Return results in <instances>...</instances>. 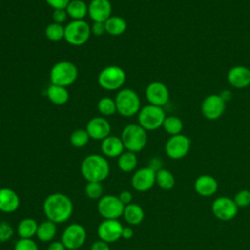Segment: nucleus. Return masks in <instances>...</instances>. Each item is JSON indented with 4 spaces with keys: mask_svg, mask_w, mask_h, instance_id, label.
Returning a JSON list of instances; mask_svg holds the SVG:
<instances>
[{
    "mask_svg": "<svg viewBox=\"0 0 250 250\" xmlns=\"http://www.w3.org/2000/svg\"><path fill=\"white\" fill-rule=\"evenodd\" d=\"M43 212L47 220L55 224H62L72 216L73 203L66 194L54 192L45 198Z\"/></svg>",
    "mask_w": 250,
    "mask_h": 250,
    "instance_id": "nucleus-1",
    "label": "nucleus"
},
{
    "mask_svg": "<svg viewBox=\"0 0 250 250\" xmlns=\"http://www.w3.org/2000/svg\"><path fill=\"white\" fill-rule=\"evenodd\" d=\"M80 172L87 182L102 183L108 177L110 167L104 155L90 154L82 160Z\"/></svg>",
    "mask_w": 250,
    "mask_h": 250,
    "instance_id": "nucleus-2",
    "label": "nucleus"
},
{
    "mask_svg": "<svg viewBox=\"0 0 250 250\" xmlns=\"http://www.w3.org/2000/svg\"><path fill=\"white\" fill-rule=\"evenodd\" d=\"M121 140L126 150L140 152L147 142L146 131L139 124L131 123L126 125L121 132Z\"/></svg>",
    "mask_w": 250,
    "mask_h": 250,
    "instance_id": "nucleus-3",
    "label": "nucleus"
},
{
    "mask_svg": "<svg viewBox=\"0 0 250 250\" xmlns=\"http://www.w3.org/2000/svg\"><path fill=\"white\" fill-rule=\"evenodd\" d=\"M117 112L124 117H132L139 113L141 109V99L132 89H120L115 98Z\"/></svg>",
    "mask_w": 250,
    "mask_h": 250,
    "instance_id": "nucleus-4",
    "label": "nucleus"
},
{
    "mask_svg": "<svg viewBox=\"0 0 250 250\" xmlns=\"http://www.w3.org/2000/svg\"><path fill=\"white\" fill-rule=\"evenodd\" d=\"M78 76L76 65L68 61H61L55 63L50 70L51 84L68 87L72 85Z\"/></svg>",
    "mask_w": 250,
    "mask_h": 250,
    "instance_id": "nucleus-5",
    "label": "nucleus"
},
{
    "mask_svg": "<svg viewBox=\"0 0 250 250\" xmlns=\"http://www.w3.org/2000/svg\"><path fill=\"white\" fill-rule=\"evenodd\" d=\"M166 117L165 111L161 106L147 104L141 107L138 113L139 125L146 131H154L162 127L163 121Z\"/></svg>",
    "mask_w": 250,
    "mask_h": 250,
    "instance_id": "nucleus-6",
    "label": "nucleus"
},
{
    "mask_svg": "<svg viewBox=\"0 0 250 250\" xmlns=\"http://www.w3.org/2000/svg\"><path fill=\"white\" fill-rule=\"evenodd\" d=\"M91 34V26L84 20L71 21L64 26V39L72 46L84 45Z\"/></svg>",
    "mask_w": 250,
    "mask_h": 250,
    "instance_id": "nucleus-7",
    "label": "nucleus"
},
{
    "mask_svg": "<svg viewBox=\"0 0 250 250\" xmlns=\"http://www.w3.org/2000/svg\"><path fill=\"white\" fill-rule=\"evenodd\" d=\"M125 80V71L117 65H108L98 75V83L100 87L107 91H119Z\"/></svg>",
    "mask_w": 250,
    "mask_h": 250,
    "instance_id": "nucleus-8",
    "label": "nucleus"
},
{
    "mask_svg": "<svg viewBox=\"0 0 250 250\" xmlns=\"http://www.w3.org/2000/svg\"><path fill=\"white\" fill-rule=\"evenodd\" d=\"M125 205L120 201L117 195H103L97 204L99 214L107 220H118L123 215Z\"/></svg>",
    "mask_w": 250,
    "mask_h": 250,
    "instance_id": "nucleus-9",
    "label": "nucleus"
},
{
    "mask_svg": "<svg viewBox=\"0 0 250 250\" xmlns=\"http://www.w3.org/2000/svg\"><path fill=\"white\" fill-rule=\"evenodd\" d=\"M86 239V229L81 224L73 223L64 229L61 241L66 249H79L84 245Z\"/></svg>",
    "mask_w": 250,
    "mask_h": 250,
    "instance_id": "nucleus-10",
    "label": "nucleus"
},
{
    "mask_svg": "<svg viewBox=\"0 0 250 250\" xmlns=\"http://www.w3.org/2000/svg\"><path fill=\"white\" fill-rule=\"evenodd\" d=\"M190 139L186 135L171 136L165 144L166 155L174 160H179L188 155L190 149Z\"/></svg>",
    "mask_w": 250,
    "mask_h": 250,
    "instance_id": "nucleus-11",
    "label": "nucleus"
},
{
    "mask_svg": "<svg viewBox=\"0 0 250 250\" xmlns=\"http://www.w3.org/2000/svg\"><path fill=\"white\" fill-rule=\"evenodd\" d=\"M213 215L220 221L228 222L234 219L238 213V207L232 198L228 196L216 197L211 205Z\"/></svg>",
    "mask_w": 250,
    "mask_h": 250,
    "instance_id": "nucleus-12",
    "label": "nucleus"
},
{
    "mask_svg": "<svg viewBox=\"0 0 250 250\" xmlns=\"http://www.w3.org/2000/svg\"><path fill=\"white\" fill-rule=\"evenodd\" d=\"M226 109V101L221 95L207 96L201 103V114L208 120H216L223 115Z\"/></svg>",
    "mask_w": 250,
    "mask_h": 250,
    "instance_id": "nucleus-13",
    "label": "nucleus"
},
{
    "mask_svg": "<svg viewBox=\"0 0 250 250\" xmlns=\"http://www.w3.org/2000/svg\"><path fill=\"white\" fill-rule=\"evenodd\" d=\"M155 174L151 168L143 167L134 172L131 178L133 188L139 192H146L155 185Z\"/></svg>",
    "mask_w": 250,
    "mask_h": 250,
    "instance_id": "nucleus-14",
    "label": "nucleus"
},
{
    "mask_svg": "<svg viewBox=\"0 0 250 250\" xmlns=\"http://www.w3.org/2000/svg\"><path fill=\"white\" fill-rule=\"evenodd\" d=\"M146 98L149 104L163 106L170 98V93L167 86L160 81H152L146 88Z\"/></svg>",
    "mask_w": 250,
    "mask_h": 250,
    "instance_id": "nucleus-15",
    "label": "nucleus"
},
{
    "mask_svg": "<svg viewBox=\"0 0 250 250\" xmlns=\"http://www.w3.org/2000/svg\"><path fill=\"white\" fill-rule=\"evenodd\" d=\"M123 226L118 220L104 219L100 223L97 229V233L101 240L107 243H113L121 238Z\"/></svg>",
    "mask_w": 250,
    "mask_h": 250,
    "instance_id": "nucleus-16",
    "label": "nucleus"
},
{
    "mask_svg": "<svg viewBox=\"0 0 250 250\" xmlns=\"http://www.w3.org/2000/svg\"><path fill=\"white\" fill-rule=\"evenodd\" d=\"M85 129L90 139L103 141L104 138L110 135L111 126L107 119L104 116H96L87 122Z\"/></svg>",
    "mask_w": 250,
    "mask_h": 250,
    "instance_id": "nucleus-17",
    "label": "nucleus"
},
{
    "mask_svg": "<svg viewBox=\"0 0 250 250\" xmlns=\"http://www.w3.org/2000/svg\"><path fill=\"white\" fill-rule=\"evenodd\" d=\"M111 3L109 0H92L88 4V16L94 21L104 22L111 16Z\"/></svg>",
    "mask_w": 250,
    "mask_h": 250,
    "instance_id": "nucleus-18",
    "label": "nucleus"
},
{
    "mask_svg": "<svg viewBox=\"0 0 250 250\" xmlns=\"http://www.w3.org/2000/svg\"><path fill=\"white\" fill-rule=\"evenodd\" d=\"M227 79L233 88H246L250 85V69L244 65H235L229 70Z\"/></svg>",
    "mask_w": 250,
    "mask_h": 250,
    "instance_id": "nucleus-19",
    "label": "nucleus"
},
{
    "mask_svg": "<svg viewBox=\"0 0 250 250\" xmlns=\"http://www.w3.org/2000/svg\"><path fill=\"white\" fill-rule=\"evenodd\" d=\"M194 190L197 194L203 197H210L218 190V181L211 175H200L194 182Z\"/></svg>",
    "mask_w": 250,
    "mask_h": 250,
    "instance_id": "nucleus-20",
    "label": "nucleus"
},
{
    "mask_svg": "<svg viewBox=\"0 0 250 250\" xmlns=\"http://www.w3.org/2000/svg\"><path fill=\"white\" fill-rule=\"evenodd\" d=\"M20 196L10 188H0V211L6 214L14 213L20 207Z\"/></svg>",
    "mask_w": 250,
    "mask_h": 250,
    "instance_id": "nucleus-21",
    "label": "nucleus"
},
{
    "mask_svg": "<svg viewBox=\"0 0 250 250\" xmlns=\"http://www.w3.org/2000/svg\"><path fill=\"white\" fill-rule=\"evenodd\" d=\"M124 145L120 137L109 135L101 143V150L104 157L115 158L124 152Z\"/></svg>",
    "mask_w": 250,
    "mask_h": 250,
    "instance_id": "nucleus-22",
    "label": "nucleus"
},
{
    "mask_svg": "<svg viewBox=\"0 0 250 250\" xmlns=\"http://www.w3.org/2000/svg\"><path fill=\"white\" fill-rule=\"evenodd\" d=\"M122 217L127 224L131 226H137L144 221L145 211L141 205L137 203H130L125 205Z\"/></svg>",
    "mask_w": 250,
    "mask_h": 250,
    "instance_id": "nucleus-23",
    "label": "nucleus"
},
{
    "mask_svg": "<svg viewBox=\"0 0 250 250\" xmlns=\"http://www.w3.org/2000/svg\"><path fill=\"white\" fill-rule=\"evenodd\" d=\"M47 98L49 101L57 105H62L67 103L69 99V93L65 87L51 84L47 88Z\"/></svg>",
    "mask_w": 250,
    "mask_h": 250,
    "instance_id": "nucleus-24",
    "label": "nucleus"
},
{
    "mask_svg": "<svg viewBox=\"0 0 250 250\" xmlns=\"http://www.w3.org/2000/svg\"><path fill=\"white\" fill-rule=\"evenodd\" d=\"M105 32L112 36L122 35L127 28L126 21L119 16H110L105 21Z\"/></svg>",
    "mask_w": 250,
    "mask_h": 250,
    "instance_id": "nucleus-25",
    "label": "nucleus"
},
{
    "mask_svg": "<svg viewBox=\"0 0 250 250\" xmlns=\"http://www.w3.org/2000/svg\"><path fill=\"white\" fill-rule=\"evenodd\" d=\"M57 233V224L46 220L38 224L36 237L42 242H50L54 239Z\"/></svg>",
    "mask_w": 250,
    "mask_h": 250,
    "instance_id": "nucleus-26",
    "label": "nucleus"
},
{
    "mask_svg": "<svg viewBox=\"0 0 250 250\" xmlns=\"http://www.w3.org/2000/svg\"><path fill=\"white\" fill-rule=\"evenodd\" d=\"M38 224L32 218H23L17 227V233L20 238H32L36 235Z\"/></svg>",
    "mask_w": 250,
    "mask_h": 250,
    "instance_id": "nucleus-27",
    "label": "nucleus"
},
{
    "mask_svg": "<svg viewBox=\"0 0 250 250\" xmlns=\"http://www.w3.org/2000/svg\"><path fill=\"white\" fill-rule=\"evenodd\" d=\"M138 165V157L135 152L126 150L117 157V166L124 173L133 172Z\"/></svg>",
    "mask_w": 250,
    "mask_h": 250,
    "instance_id": "nucleus-28",
    "label": "nucleus"
},
{
    "mask_svg": "<svg viewBox=\"0 0 250 250\" xmlns=\"http://www.w3.org/2000/svg\"><path fill=\"white\" fill-rule=\"evenodd\" d=\"M65 10L72 21L83 20L88 15V5L82 0H71Z\"/></svg>",
    "mask_w": 250,
    "mask_h": 250,
    "instance_id": "nucleus-29",
    "label": "nucleus"
},
{
    "mask_svg": "<svg viewBox=\"0 0 250 250\" xmlns=\"http://www.w3.org/2000/svg\"><path fill=\"white\" fill-rule=\"evenodd\" d=\"M175 177L169 170L162 168L155 174V184L163 190H170L175 186Z\"/></svg>",
    "mask_w": 250,
    "mask_h": 250,
    "instance_id": "nucleus-30",
    "label": "nucleus"
},
{
    "mask_svg": "<svg viewBox=\"0 0 250 250\" xmlns=\"http://www.w3.org/2000/svg\"><path fill=\"white\" fill-rule=\"evenodd\" d=\"M162 127L167 134H169L171 136H175V135L182 134L184 124L180 117L175 116V115H170V116L165 117Z\"/></svg>",
    "mask_w": 250,
    "mask_h": 250,
    "instance_id": "nucleus-31",
    "label": "nucleus"
},
{
    "mask_svg": "<svg viewBox=\"0 0 250 250\" xmlns=\"http://www.w3.org/2000/svg\"><path fill=\"white\" fill-rule=\"evenodd\" d=\"M98 110L103 116H110L113 115L115 112H117L116 104L114 99L110 97H103L99 100L97 104Z\"/></svg>",
    "mask_w": 250,
    "mask_h": 250,
    "instance_id": "nucleus-32",
    "label": "nucleus"
},
{
    "mask_svg": "<svg viewBox=\"0 0 250 250\" xmlns=\"http://www.w3.org/2000/svg\"><path fill=\"white\" fill-rule=\"evenodd\" d=\"M45 35L50 41H60L64 38V26L53 21L46 26Z\"/></svg>",
    "mask_w": 250,
    "mask_h": 250,
    "instance_id": "nucleus-33",
    "label": "nucleus"
},
{
    "mask_svg": "<svg viewBox=\"0 0 250 250\" xmlns=\"http://www.w3.org/2000/svg\"><path fill=\"white\" fill-rule=\"evenodd\" d=\"M90 137L86 129H76L69 137V142L74 147H83L89 143Z\"/></svg>",
    "mask_w": 250,
    "mask_h": 250,
    "instance_id": "nucleus-34",
    "label": "nucleus"
},
{
    "mask_svg": "<svg viewBox=\"0 0 250 250\" xmlns=\"http://www.w3.org/2000/svg\"><path fill=\"white\" fill-rule=\"evenodd\" d=\"M104 188L100 182H87L85 186V194L88 198L97 200L103 196Z\"/></svg>",
    "mask_w": 250,
    "mask_h": 250,
    "instance_id": "nucleus-35",
    "label": "nucleus"
},
{
    "mask_svg": "<svg viewBox=\"0 0 250 250\" xmlns=\"http://www.w3.org/2000/svg\"><path fill=\"white\" fill-rule=\"evenodd\" d=\"M233 201L238 208H244L250 205V190L240 189L233 197Z\"/></svg>",
    "mask_w": 250,
    "mask_h": 250,
    "instance_id": "nucleus-36",
    "label": "nucleus"
},
{
    "mask_svg": "<svg viewBox=\"0 0 250 250\" xmlns=\"http://www.w3.org/2000/svg\"><path fill=\"white\" fill-rule=\"evenodd\" d=\"M14 250H39L32 238H20L14 245Z\"/></svg>",
    "mask_w": 250,
    "mask_h": 250,
    "instance_id": "nucleus-37",
    "label": "nucleus"
},
{
    "mask_svg": "<svg viewBox=\"0 0 250 250\" xmlns=\"http://www.w3.org/2000/svg\"><path fill=\"white\" fill-rule=\"evenodd\" d=\"M14 234V229L12 226L7 222L0 223V243L8 241Z\"/></svg>",
    "mask_w": 250,
    "mask_h": 250,
    "instance_id": "nucleus-38",
    "label": "nucleus"
},
{
    "mask_svg": "<svg viewBox=\"0 0 250 250\" xmlns=\"http://www.w3.org/2000/svg\"><path fill=\"white\" fill-rule=\"evenodd\" d=\"M67 17L68 16H67V13H66L65 9H56V10L53 11V14H52V18H53L54 22L61 23V24L65 21Z\"/></svg>",
    "mask_w": 250,
    "mask_h": 250,
    "instance_id": "nucleus-39",
    "label": "nucleus"
},
{
    "mask_svg": "<svg viewBox=\"0 0 250 250\" xmlns=\"http://www.w3.org/2000/svg\"><path fill=\"white\" fill-rule=\"evenodd\" d=\"M91 33L96 36H102L105 33V26L104 22L100 21H94L91 25Z\"/></svg>",
    "mask_w": 250,
    "mask_h": 250,
    "instance_id": "nucleus-40",
    "label": "nucleus"
},
{
    "mask_svg": "<svg viewBox=\"0 0 250 250\" xmlns=\"http://www.w3.org/2000/svg\"><path fill=\"white\" fill-rule=\"evenodd\" d=\"M45 1L51 8L56 10V9H65L71 0H45Z\"/></svg>",
    "mask_w": 250,
    "mask_h": 250,
    "instance_id": "nucleus-41",
    "label": "nucleus"
},
{
    "mask_svg": "<svg viewBox=\"0 0 250 250\" xmlns=\"http://www.w3.org/2000/svg\"><path fill=\"white\" fill-rule=\"evenodd\" d=\"M90 250H110V247H109V243L99 239L92 243Z\"/></svg>",
    "mask_w": 250,
    "mask_h": 250,
    "instance_id": "nucleus-42",
    "label": "nucleus"
},
{
    "mask_svg": "<svg viewBox=\"0 0 250 250\" xmlns=\"http://www.w3.org/2000/svg\"><path fill=\"white\" fill-rule=\"evenodd\" d=\"M117 196H118V198L120 199V201H121L124 205H127V204L132 203L133 195H132V192L129 191V190H122Z\"/></svg>",
    "mask_w": 250,
    "mask_h": 250,
    "instance_id": "nucleus-43",
    "label": "nucleus"
},
{
    "mask_svg": "<svg viewBox=\"0 0 250 250\" xmlns=\"http://www.w3.org/2000/svg\"><path fill=\"white\" fill-rule=\"evenodd\" d=\"M148 167L151 168L153 171L157 172L158 170L162 169V161L159 157H153L149 160V163H148Z\"/></svg>",
    "mask_w": 250,
    "mask_h": 250,
    "instance_id": "nucleus-44",
    "label": "nucleus"
},
{
    "mask_svg": "<svg viewBox=\"0 0 250 250\" xmlns=\"http://www.w3.org/2000/svg\"><path fill=\"white\" fill-rule=\"evenodd\" d=\"M134 236V230L131 227H123L121 232V238L123 239H131Z\"/></svg>",
    "mask_w": 250,
    "mask_h": 250,
    "instance_id": "nucleus-45",
    "label": "nucleus"
},
{
    "mask_svg": "<svg viewBox=\"0 0 250 250\" xmlns=\"http://www.w3.org/2000/svg\"><path fill=\"white\" fill-rule=\"evenodd\" d=\"M47 250H66V248L62 241H52L48 245Z\"/></svg>",
    "mask_w": 250,
    "mask_h": 250,
    "instance_id": "nucleus-46",
    "label": "nucleus"
},
{
    "mask_svg": "<svg viewBox=\"0 0 250 250\" xmlns=\"http://www.w3.org/2000/svg\"><path fill=\"white\" fill-rule=\"evenodd\" d=\"M66 250H79V249H66Z\"/></svg>",
    "mask_w": 250,
    "mask_h": 250,
    "instance_id": "nucleus-47",
    "label": "nucleus"
}]
</instances>
